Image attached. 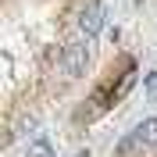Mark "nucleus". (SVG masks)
Masks as SVG:
<instances>
[{
    "label": "nucleus",
    "mask_w": 157,
    "mask_h": 157,
    "mask_svg": "<svg viewBox=\"0 0 157 157\" xmlns=\"http://www.w3.org/2000/svg\"><path fill=\"white\" fill-rule=\"evenodd\" d=\"M139 147H143V139H139L136 132H132V136H128V139H121V143H118V150H114V157H132V154H136Z\"/></svg>",
    "instance_id": "nucleus-5"
},
{
    "label": "nucleus",
    "mask_w": 157,
    "mask_h": 157,
    "mask_svg": "<svg viewBox=\"0 0 157 157\" xmlns=\"http://www.w3.org/2000/svg\"><path fill=\"white\" fill-rule=\"evenodd\" d=\"M86 61H89V47H86V43H68L61 68H64V75L75 78V75H82V71H86Z\"/></svg>",
    "instance_id": "nucleus-1"
},
{
    "label": "nucleus",
    "mask_w": 157,
    "mask_h": 157,
    "mask_svg": "<svg viewBox=\"0 0 157 157\" xmlns=\"http://www.w3.org/2000/svg\"><path fill=\"white\" fill-rule=\"evenodd\" d=\"M136 136L143 139V147H157V118H147V121L136 128Z\"/></svg>",
    "instance_id": "nucleus-3"
},
{
    "label": "nucleus",
    "mask_w": 157,
    "mask_h": 157,
    "mask_svg": "<svg viewBox=\"0 0 157 157\" xmlns=\"http://www.w3.org/2000/svg\"><path fill=\"white\" fill-rule=\"evenodd\" d=\"M132 82H136V64H128V68H125V75H121V82L114 86V100H121V97H125L128 89H132Z\"/></svg>",
    "instance_id": "nucleus-4"
},
{
    "label": "nucleus",
    "mask_w": 157,
    "mask_h": 157,
    "mask_svg": "<svg viewBox=\"0 0 157 157\" xmlns=\"http://www.w3.org/2000/svg\"><path fill=\"white\" fill-rule=\"evenodd\" d=\"M147 97L157 104V71H150V75H147Z\"/></svg>",
    "instance_id": "nucleus-7"
},
{
    "label": "nucleus",
    "mask_w": 157,
    "mask_h": 157,
    "mask_svg": "<svg viewBox=\"0 0 157 157\" xmlns=\"http://www.w3.org/2000/svg\"><path fill=\"white\" fill-rule=\"evenodd\" d=\"M78 25H82V32L89 36H97L100 29H104V7H100V0H89L86 11H82V18H78Z\"/></svg>",
    "instance_id": "nucleus-2"
},
{
    "label": "nucleus",
    "mask_w": 157,
    "mask_h": 157,
    "mask_svg": "<svg viewBox=\"0 0 157 157\" xmlns=\"http://www.w3.org/2000/svg\"><path fill=\"white\" fill-rule=\"evenodd\" d=\"M29 157H50V143L47 139H36V143L29 147Z\"/></svg>",
    "instance_id": "nucleus-6"
}]
</instances>
